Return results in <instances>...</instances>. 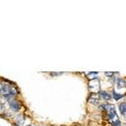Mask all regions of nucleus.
<instances>
[{
  "instance_id": "4468645a",
  "label": "nucleus",
  "mask_w": 126,
  "mask_h": 126,
  "mask_svg": "<svg viewBox=\"0 0 126 126\" xmlns=\"http://www.w3.org/2000/svg\"><path fill=\"white\" fill-rule=\"evenodd\" d=\"M59 74H61V73H55V72H51V73H50L51 76H54V75H59Z\"/></svg>"
},
{
  "instance_id": "0eeeda50",
  "label": "nucleus",
  "mask_w": 126,
  "mask_h": 126,
  "mask_svg": "<svg viewBox=\"0 0 126 126\" xmlns=\"http://www.w3.org/2000/svg\"><path fill=\"white\" fill-rule=\"evenodd\" d=\"M99 93H100V96H101V98H103L104 100H107V101H108V100H110L111 99L110 94L108 93L106 91H100Z\"/></svg>"
},
{
  "instance_id": "6e6552de",
  "label": "nucleus",
  "mask_w": 126,
  "mask_h": 126,
  "mask_svg": "<svg viewBox=\"0 0 126 126\" xmlns=\"http://www.w3.org/2000/svg\"><path fill=\"white\" fill-rule=\"evenodd\" d=\"M24 121H25V118L23 117V115H21V114H19V115L16 116V122H17L16 124L21 125H23Z\"/></svg>"
},
{
  "instance_id": "dca6fc26",
  "label": "nucleus",
  "mask_w": 126,
  "mask_h": 126,
  "mask_svg": "<svg viewBox=\"0 0 126 126\" xmlns=\"http://www.w3.org/2000/svg\"><path fill=\"white\" fill-rule=\"evenodd\" d=\"M14 126H19V125H18V124H15V125H14Z\"/></svg>"
},
{
  "instance_id": "f8f14e48",
  "label": "nucleus",
  "mask_w": 126,
  "mask_h": 126,
  "mask_svg": "<svg viewBox=\"0 0 126 126\" xmlns=\"http://www.w3.org/2000/svg\"><path fill=\"white\" fill-rule=\"evenodd\" d=\"M98 74V72H89L88 73L89 76H92V78H94V76H97Z\"/></svg>"
},
{
  "instance_id": "9d476101",
  "label": "nucleus",
  "mask_w": 126,
  "mask_h": 126,
  "mask_svg": "<svg viewBox=\"0 0 126 126\" xmlns=\"http://www.w3.org/2000/svg\"><path fill=\"white\" fill-rule=\"evenodd\" d=\"M123 97H124V95H122V94H118L116 92H113V98H114L115 100L120 99V98H122Z\"/></svg>"
},
{
  "instance_id": "423d86ee",
  "label": "nucleus",
  "mask_w": 126,
  "mask_h": 126,
  "mask_svg": "<svg viewBox=\"0 0 126 126\" xmlns=\"http://www.w3.org/2000/svg\"><path fill=\"white\" fill-rule=\"evenodd\" d=\"M126 86V83L125 80H123L122 78H118L117 80V88L120 89V88H123Z\"/></svg>"
},
{
  "instance_id": "1a4fd4ad",
  "label": "nucleus",
  "mask_w": 126,
  "mask_h": 126,
  "mask_svg": "<svg viewBox=\"0 0 126 126\" xmlns=\"http://www.w3.org/2000/svg\"><path fill=\"white\" fill-rule=\"evenodd\" d=\"M118 108H119L120 113H121V114H125V112H126V103H120Z\"/></svg>"
},
{
  "instance_id": "f257e3e1",
  "label": "nucleus",
  "mask_w": 126,
  "mask_h": 126,
  "mask_svg": "<svg viewBox=\"0 0 126 126\" xmlns=\"http://www.w3.org/2000/svg\"><path fill=\"white\" fill-rule=\"evenodd\" d=\"M17 88L14 87L12 84H8L6 83H0V94L4 98H8L13 95L17 94Z\"/></svg>"
},
{
  "instance_id": "ddd939ff",
  "label": "nucleus",
  "mask_w": 126,
  "mask_h": 126,
  "mask_svg": "<svg viewBox=\"0 0 126 126\" xmlns=\"http://www.w3.org/2000/svg\"><path fill=\"white\" fill-rule=\"evenodd\" d=\"M105 75L108 76H112L114 75V72H105Z\"/></svg>"
},
{
  "instance_id": "9b49d317",
  "label": "nucleus",
  "mask_w": 126,
  "mask_h": 126,
  "mask_svg": "<svg viewBox=\"0 0 126 126\" xmlns=\"http://www.w3.org/2000/svg\"><path fill=\"white\" fill-rule=\"evenodd\" d=\"M113 125H114V126H121V123H120L119 120H117V121L113 123Z\"/></svg>"
},
{
  "instance_id": "39448f33",
  "label": "nucleus",
  "mask_w": 126,
  "mask_h": 126,
  "mask_svg": "<svg viewBox=\"0 0 126 126\" xmlns=\"http://www.w3.org/2000/svg\"><path fill=\"white\" fill-rule=\"evenodd\" d=\"M89 103H92V104L94 105H98V103H99V98H98V95L92 94V96L90 97V98H89Z\"/></svg>"
},
{
  "instance_id": "f03ea898",
  "label": "nucleus",
  "mask_w": 126,
  "mask_h": 126,
  "mask_svg": "<svg viewBox=\"0 0 126 126\" xmlns=\"http://www.w3.org/2000/svg\"><path fill=\"white\" fill-rule=\"evenodd\" d=\"M99 87H100V85H99V81L98 79H92V81L89 82V89H90L92 92H97L99 91Z\"/></svg>"
},
{
  "instance_id": "7ed1b4c3",
  "label": "nucleus",
  "mask_w": 126,
  "mask_h": 126,
  "mask_svg": "<svg viewBox=\"0 0 126 126\" xmlns=\"http://www.w3.org/2000/svg\"><path fill=\"white\" fill-rule=\"evenodd\" d=\"M7 99L8 100V103H9V106L11 108V109L12 110H14V112H17V111L19 110V109H20V104H19V103L18 101H16V100L14 99H11L10 97H8V98H7Z\"/></svg>"
},
{
  "instance_id": "20e7f679",
  "label": "nucleus",
  "mask_w": 126,
  "mask_h": 126,
  "mask_svg": "<svg viewBox=\"0 0 126 126\" xmlns=\"http://www.w3.org/2000/svg\"><path fill=\"white\" fill-rule=\"evenodd\" d=\"M109 117L111 120H113V123L114 122L117 121L118 119V115H117L116 112H115V109L113 106H109Z\"/></svg>"
},
{
  "instance_id": "2eb2a0df",
  "label": "nucleus",
  "mask_w": 126,
  "mask_h": 126,
  "mask_svg": "<svg viewBox=\"0 0 126 126\" xmlns=\"http://www.w3.org/2000/svg\"><path fill=\"white\" fill-rule=\"evenodd\" d=\"M2 108H3V104H2V103H0V110L2 109Z\"/></svg>"
}]
</instances>
